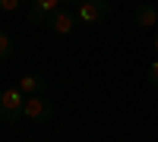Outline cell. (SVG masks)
<instances>
[{
  "mask_svg": "<svg viewBox=\"0 0 158 142\" xmlns=\"http://www.w3.org/2000/svg\"><path fill=\"white\" fill-rule=\"evenodd\" d=\"M111 13L108 0H85V3H79V19L95 25V22H104V16Z\"/></svg>",
  "mask_w": 158,
  "mask_h": 142,
  "instance_id": "cell-3",
  "label": "cell"
},
{
  "mask_svg": "<svg viewBox=\"0 0 158 142\" xmlns=\"http://www.w3.org/2000/svg\"><path fill=\"white\" fill-rule=\"evenodd\" d=\"M16 88H19L22 95H41V88H44V79H41V76H35V73H25V76H19Z\"/></svg>",
  "mask_w": 158,
  "mask_h": 142,
  "instance_id": "cell-6",
  "label": "cell"
},
{
  "mask_svg": "<svg viewBox=\"0 0 158 142\" xmlns=\"http://www.w3.org/2000/svg\"><path fill=\"white\" fill-rule=\"evenodd\" d=\"M136 22H139V29H152V25L158 22V6L139 3V6H136Z\"/></svg>",
  "mask_w": 158,
  "mask_h": 142,
  "instance_id": "cell-7",
  "label": "cell"
},
{
  "mask_svg": "<svg viewBox=\"0 0 158 142\" xmlns=\"http://www.w3.org/2000/svg\"><path fill=\"white\" fill-rule=\"evenodd\" d=\"M155 51H158V35H155Z\"/></svg>",
  "mask_w": 158,
  "mask_h": 142,
  "instance_id": "cell-12",
  "label": "cell"
},
{
  "mask_svg": "<svg viewBox=\"0 0 158 142\" xmlns=\"http://www.w3.org/2000/svg\"><path fill=\"white\" fill-rule=\"evenodd\" d=\"M19 3H22V0H0V10H3V13H13V10H19Z\"/></svg>",
  "mask_w": 158,
  "mask_h": 142,
  "instance_id": "cell-9",
  "label": "cell"
},
{
  "mask_svg": "<svg viewBox=\"0 0 158 142\" xmlns=\"http://www.w3.org/2000/svg\"><path fill=\"white\" fill-rule=\"evenodd\" d=\"M73 25H76V16H73V13H54V16H51L48 19V29L51 32H57V35H70L73 32Z\"/></svg>",
  "mask_w": 158,
  "mask_h": 142,
  "instance_id": "cell-5",
  "label": "cell"
},
{
  "mask_svg": "<svg viewBox=\"0 0 158 142\" xmlns=\"http://www.w3.org/2000/svg\"><path fill=\"white\" fill-rule=\"evenodd\" d=\"M19 117H25V95L19 88L0 92V120L3 123H16Z\"/></svg>",
  "mask_w": 158,
  "mask_h": 142,
  "instance_id": "cell-1",
  "label": "cell"
},
{
  "mask_svg": "<svg viewBox=\"0 0 158 142\" xmlns=\"http://www.w3.org/2000/svg\"><path fill=\"white\" fill-rule=\"evenodd\" d=\"M63 0H32V13H29V22L35 25H48V19L60 10Z\"/></svg>",
  "mask_w": 158,
  "mask_h": 142,
  "instance_id": "cell-4",
  "label": "cell"
},
{
  "mask_svg": "<svg viewBox=\"0 0 158 142\" xmlns=\"http://www.w3.org/2000/svg\"><path fill=\"white\" fill-rule=\"evenodd\" d=\"M67 3H85V0H67Z\"/></svg>",
  "mask_w": 158,
  "mask_h": 142,
  "instance_id": "cell-11",
  "label": "cell"
},
{
  "mask_svg": "<svg viewBox=\"0 0 158 142\" xmlns=\"http://www.w3.org/2000/svg\"><path fill=\"white\" fill-rule=\"evenodd\" d=\"M10 54H13V38H10L3 29H0V60H6Z\"/></svg>",
  "mask_w": 158,
  "mask_h": 142,
  "instance_id": "cell-8",
  "label": "cell"
},
{
  "mask_svg": "<svg viewBox=\"0 0 158 142\" xmlns=\"http://www.w3.org/2000/svg\"><path fill=\"white\" fill-rule=\"evenodd\" d=\"M25 117L32 123H48L54 117V104L41 95H25Z\"/></svg>",
  "mask_w": 158,
  "mask_h": 142,
  "instance_id": "cell-2",
  "label": "cell"
},
{
  "mask_svg": "<svg viewBox=\"0 0 158 142\" xmlns=\"http://www.w3.org/2000/svg\"><path fill=\"white\" fill-rule=\"evenodd\" d=\"M149 82H152V85H158V60H155V63H149Z\"/></svg>",
  "mask_w": 158,
  "mask_h": 142,
  "instance_id": "cell-10",
  "label": "cell"
}]
</instances>
